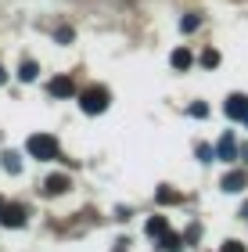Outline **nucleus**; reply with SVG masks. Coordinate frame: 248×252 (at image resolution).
<instances>
[{
  "mask_svg": "<svg viewBox=\"0 0 248 252\" xmlns=\"http://www.w3.org/2000/svg\"><path fill=\"white\" fill-rule=\"evenodd\" d=\"M169 62H173V68H176V72H184V68H191V65H194V54H191L187 47H176Z\"/></svg>",
  "mask_w": 248,
  "mask_h": 252,
  "instance_id": "nucleus-10",
  "label": "nucleus"
},
{
  "mask_svg": "<svg viewBox=\"0 0 248 252\" xmlns=\"http://www.w3.org/2000/svg\"><path fill=\"white\" fill-rule=\"evenodd\" d=\"M223 112H227L230 119H241L245 123L248 119V97L245 94H230L227 101H223Z\"/></svg>",
  "mask_w": 248,
  "mask_h": 252,
  "instance_id": "nucleus-3",
  "label": "nucleus"
},
{
  "mask_svg": "<svg viewBox=\"0 0 248 252\" xmlns=\"http://www.w3.org/2000/svg\"><path fill=\"white\" fill-rule=\"evenodd\" d=\"M241 216H245V220H248V202H245V205H241Z\"/></svg>",
  "mask_w": 248,
  "mask_h": 252,
  "instance_id": "nucleus-23",
  "label": "nucleus"
},
{
  "mask_svg": "<svg viewBox=\"0 0 248 252\" xmlns=\"http://www.w3.org/2000/svg\"><path fill=\"white\" fill-rule=\"evenodd\" d=\"M144 231H148V238H162V234L169 231V220H165V216H151Z\"/></svg>",
  "mask_w": 248,
  "mask_h": 252,
  "instance_id": "nucleus-12",
  "label": "nucleus"
},
{
  "mask_svg": "<svg viewBox=\"0 0 248 252\" xmlns=\"http://www.w3.org/2000/svg\"><path fill=\"white\" fill-rule=\"evenodd\" d=\"M220 252H248V249H245L241 242H223V249H220Z\"/></svg>",
  "mask_w": 248,
  "mask_h": 252,
  "instance_id": "nucleus-20",
  "label": "nucleus"
},
{
  "mask_svg": "<svg viewBox=\"0 0 248 252\" xmlns=\"http://www.w3.org/2000/svg\"><path fill=\"white\" fill-rule=\"evenodd\" d=\"M184 245H187V242H184L180 234H173V231H165V234L159 238V249H162V252H184Z\"/></svg>",
  "mask_w": 248,
  "mask_h": 252,
  "instance_id": "nucleus-9",
  "label": "nucleus"
},
{
  "mask_svg": "<svg viewBox=\"0 0 248 252\" xmlns=\"http://www.w3.org/2000/svg\"><path fill=\"white\" fill-rule=\"evenodd\" d=\"M108 90L105 87H90V90H83V94H80V108L86 112V116H101V112H105L108 108Z\"/></svg>",
  "mask_w": 248,
  "mask_h": 252,
  "instance_id": "nucleus-2",
  "label": "nucleus"
},
{
  "mask_svg": "<svg viewBox=\"0 0 248 252\" xmlns=\"http://www.w3.org/2000/svg\"><path fill=\"white\" fill-rule=\"evenodd\" d=\"M26 220H29V209H26V205H4L0 223H7V227H26Z\"/></svg>",
  "mask_w": 248,
  "mask_h": 252,
  "instance_id": "nucleus-4",
  "label": "nucleus"
},
{
  "mask_svg": "<svg viewBox=\"0 0 248 252\" xmlns=\"http://www.w3.org/2000/svg\"><path fill=\"white\" fill-rule=\"evenodd\" d=\"M0 216H4V202H0Z\"/></svg>",
  "mask_w": 248,
  "mask_h": 252,
  "instance_id": "nucleus-26",
  "label": "nucleus"
},
{
  "mask_svg": "<svg viewBox=\"0 0 248 252\" xmlns=\"http://www.w3.org/2000/svg\"><path fill=\"white\" fill-rule=\"evenodd\" d=\"M216 158H223V162H234V158H241V148L234 144V137H230V133H223V137H220V144H216Z\"/></svg>",
  "mask_w": 248,
  "mask_h": 252,
  "instance_id": "nucleus-5",
  "label": "nucleus"
},
{
  "mask_svg": "<svg viewBox=\"0 0 248 252\" xmlns=\"http://www.w3.org/2000/svg\"><path fill=\"white\" fill-rule=\"evenodd\" d=\"M54 40H58V43H72V29H58V32H54Z\"/></svg>",
  "mask_w": 248,
  "mask_h": 252,
  "instance_id": "nucleus-21",
  "label": "nucleus"
},
{
  "mask_svg": "<svg viewBox=\"0 0 248 252\" xmlns=\"http://www.w3.org/2000/svg\"><path fill=\"white\" fill-rule=\"evenodd\" d=\"M245 123H248V119H245Z\"/></svg>",
  "mask_w": 248,
  "mask_h": 252,
  "instance_id": "nucleus-27",
  "label": "nucleus"
},
{
  "mask_svg": "<svg viewBox=\"0 0 248 252\" xmlns=\"http://www.w3.org/2000/svg\"><path fill=\"white\" fill-rule=\"evenodd\" d=\"M0 158H4V169H7V173H18V169H22V158H18V152H4Z\"/></svg>",
  "mask_w": 248,
  "mask_h": 252,
  "instance_id": "nucleus-14",
  "label": "nucleus"
},
{
  "mask_svg": "<svg viewBox=\"0 0 248 252\" xmlns=\"http://www.w3.org/2000/svg\"><path fill=\"white\" fill-rule=\"evenodd\" d=\"M201 65H205V68H216V65H220V54H216V51H205V54H201Z\"/></svg>",
  "mask_w": 248,
  "mask_h": 252,
  "instance_id": "nucleus-18",
  "label": "nucleus"
},
{
  "mask_svg": "<svg viewBox=\"0 0 248 252\" xmlns=\"http://www.w3.org/2000/svg\"><path fill=\"white\" fill-rule=\"evenodd\" d=\"M4 79H7V72H4V68H0V83H4Z\"/></svg>",
  "mask_w": 248,
  "mask_h": 252,
  "instance_id": "nucleus-25",
  "label": "nucleus"
},
{
  "mask_svg": "<svg viewBox=\"0 0 248 252\" xmlns=\"http://www.w3.org/2000/svg\"><path fill=\"white\" fill-rule=\"evenodd\" d=\"M212 158H216V152L209 144H198V162H212Z\"/></svg>",
  "mask_w": 248,
  "mask_h": 252,
  "instance_id": "nucleus-17",
  "label": "nucleus"
},
{
  "mask_svg": "<svg viewBox=\"0 0 248 252\" xmlns=\"http://www.w3.org/2000/svg\"><path fill=\"white\" fill-rule=\"evenodd\" d=\"M36 76H40V65L32 62V58H26V62L18 65V79H22V83H32Z\"/></svg>",
  "mask_w": 248,
  "mask_h": 252,
  "instance_id": "nucleus-11",
  "label": "nucleus"
},
{
  "mask_svg": "<svg viewBox=\"0 0 248 252\" xmlns=\"http://www.w3.org/2000/svg\"><path fill=\"white\" fill-rule=\"evenodd\" d=\"M69 191V177H61V173H54L43 180V194H65Z\"/></svg>",
  "mask_w": 248,
  "mask_h": 252,
  "instance_id": "nucleus-8",
  "label": "nucleus"
},
{
  "mask_svg": "<svg viewBox=\"0 0 248 252\" xmlns=\"http://www.w3.org/2000/svg\"><path fill=\"white\" fill-rule=\"evenodd\" d=\"M47 90H51V97H72L76 94V83H72V76H54L47 83Z\"/></svg>",
  "mask_w": 248,
  "mask_h": 252,
  "instance_id": "nucleus-6",
  "label": "nucleus"
},
{
  "mask_svg": "<svg viewBox=\"0 0 248 252\" xmlns=\"http://www.w3.org/2000/svg\"><path fill=\"white\" fill-rule=\"evenodd\" d=\"M241 158H248V144H245V148H241Z\"/></svg>",
  "mask_w": 248,
  "mask_h": 252,
  "instance_id": "nucleus-24",
  "label": "nucleus"
},
{
  "mask_svg": "<svg viewBox=\"0 0 248 252\" xmlns=\"http://www.w3.org/2000/svg\"><path fill=\"white\" fill-rule=\"evenodd\" d=\"M187 112H191V116H198V119H205V116H209V105H201V101H194V105H191Z\"/></svg>",
  "mask_w": 248,
  "mask_h": 252,
  "instance_id": "nucleus-19",
  "label": "nucleus"
},
{
  "mask_svg": "<svg viewBox=\"0 0 248 252\" xmlns=\"http://www.w3.org/2000/svg\"><path fill=\"white\" fill-rule=\"evenodd\" d=\"M26 148H29L32 158H40V162H51V158H58V141H54L51 133H32L29 141H26Z\"/></svg>",
  "mask_w": 248,
  "mask_h": 252,
  "instance_id": "nucleus-1",
  "label": "nucleus"
},
{
  "mask_svg": "<svg viewBox=\"0 0 248 252\" xmlns=\"http://www.w3.org/2000/svg\"><path fill=\"white\" fill-rule=\"evenodd\" d=\"M111 252H126V242H119L115 249H111Z\"/></svg>",
  "mask_w": 248,
  "mask_h": 252,
  "instance_id": "nucleus-22",
  "label": "nucleus"
},
{
  "mask_svg": "<svg viewBox=\"0 0 248 252\" xmlns=\"http://www.w3.org/2000/svg\"><path fill=\"white\" fill-rule=\"evenodd\" d=\"M155 198H159V205H176L180 194H176L173 188H159V191H155Z\"/></svg>",
  "mask_w": 248,
  "mask_h": 252,
  "instance_id": "nucleus-13",
  "label": "nucleus"
},
{
  "mask_svg": "<svg viewBox=\"0 0 248 252\" xmlns=\"http://www.w3.org/2000/svg\"><path fill=\"white\" fill-rule=\"evenodd\" d=\"M245 184H248V177L241 173V169H230V173L220 180V188L227 191V194H238V191H245Z\"/></svg>",
  "mask_w": 248,
  "mask_h": 252,
  "instance_id": "nucleus-7",
  "label": "nucleus"
},
{
  "mask_svg": "<svg viewBox=\"0 0 248 252\" xmlns=\"http://www.w3.org/2000/svg\"><path fill=\"white\" fill-rule=\"evenodd\" d=\"M198 238H201V227H198V223H191V227H187V234H184V242H187V245H198Z\"/></svg>",
  "mask_w": 248,
  "mask_h": 252,
  "instance_id": "nucleus-16",
  "label": "nucleus"
},
{
  "mask_svg": "<svg viewBox=\"0 0 248 252\" xmlns=\"http://www.w3.org/2000/svg\"><path fill=\"white\" fill-rule=\"evenodd\" d=\"M201 26V15H184V18H180V29H184V32H194Z\"/></svg>",
  "mask_w": 248,
  "mask_h": 252,
  "instance_id": "nucleus-15",
  "label": "nucleus"
}]
</instances>
